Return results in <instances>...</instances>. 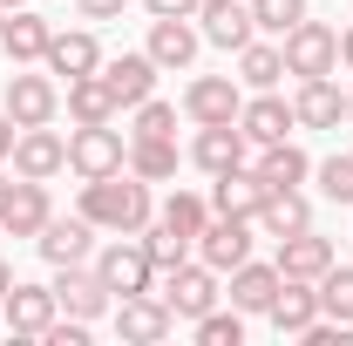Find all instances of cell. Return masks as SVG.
<instances>
[{"label":"cell","mask_w":353,"mask_h":346,"mask_svg":"<svg viewBox=\"0 0 353 346\" xmlns=\"http://www.w3.org/2000/svg\"><path fill=\"white\" fill-rule=\"evenodd\" d=\"M75 211H82L95 231H109V238H136V231L157 217V204H150V183L136 170H116V176L82 183V204H75Z\"/></svg>","instance_id":"1"},{"label":"cell","mask_w":353,"mask_h":346,"mask_svg":"<svg viewBox=\"0 0 353 346\" xmlns=\"http://www.w3.org/2000/svg\"><path fill=\"white\" fill-rule=\"evenodd\" d=\"M68 170L82 176V183L130 170V143H123V130H116V123H75V130H68Z\"/></svg>","instance_id":"2"},{"label":"cell","mask_w":353,"mask_h":346,"mask_svg":"<svg viewBox=\"0 0 353 346\" xmlns=\"http://www.w3.org/2000/svg\"><path fill=\"white\" fill-rule=\"evenodd\" d=\"M157 299L170 305V319H204L211 305H218V272L204 258H183V265H170V272H157Z\"/></svg>","instance_id":"3"},{"label":"cell","mask_w":353,"mask_h":346,"mask_svg":"<svg viewBox=\"0 0 353 346\" xmlns=\"http://www.w3.org/2000/svg\"><path fill=\"white\" fill-rule=\"evenodd\" d=\"M279 48H285V75H340V28H326V21H299L292 34H279Z\"/></svg>","instance_id":"4"},{"label":"cell","mask_w":353,"mask_h":346,"mask_svg":"<svg viewBox=\"0 0 353 346\" xmlns=\"http://www.w3.org/2000/svg\"><path fill=\"white\" fill-rule=\"evenodd\" d=\"M95 278H102L116 299L157 292V265H150V252H143V238H109V245L95 252Z\"/></svg>","instance_id":"5"},{"label":"cell","mask_w":353,"mask_h":346,"mask_svg":"<svg viewBox=\"0 0 353 346\" xmlns=\"http://www.w3.org/2000/svg\"><path fill=\"white\" fill-rule=\"evenodd\" d=\"M0 109L14 116V130L54 123V116H61V82H54V75H28V68H14V75H7V95H0Z\"/></svg>","instance_id":"6"},{"label":"cell","mask_w":353,"mask_h":346,"mask_svg":"<svg viewBox=\"0 0 353 346\" xmlns=\"http://www.w3.org/2000/svg\"><path fill=\"white\" fill-rule=\"evenodd\" d=\"M54 305L68 312V319H102V312H116V292L95 278V265H54Z\"/></svg>","instance_id":"7"},{"label":"cell","mask_w":353,"mask_h":346,"mask_svg":"<svg viewBox=\"0 0 353 346\" xmlns=\"http://www.w3.org/2000/svg\"><path fill=\"white\" fill-rule=\"evenodd\" d=\"M252 231H259V217H218V211H211V224L197 231V258L224 278L231 265L252 258Z\"/></svg>","instance_id":"8"},{"label":"cell","mask_w":353,"mask_h":346,"mask_svg":"<svg viewBox=\"0 0 353 346\" xmlns=\"http://www.w3.org/2000/svg\"><path fill=\"white\" fill-rule=\"evenodd\" d=\"M68 170V136L34 123V130L14 136V176H34V183H54V176Z\"/></svg>","instance_id":"9"},{"label":"cell","mask_w":353,"mask_h":346,"mask_svg":"<svg viewBox=\"0 0 353 346\" xmlns=\"http://www.w3.org/2000/svg\"><path fill=\"white\" fill-rule=\"evenodd\" d=\"M0 312H7V333L14 340H41L48 326L61 319V305H54V285H7V299H0Z\"/></svg>","instance_id":"10"},{"label":"cell","mask_w":353,"mask_h":346,"mask_svg":"<svg viewBox=\"0 0 353 346\" xmlns=\"http://www.w3.org/2000/svg\"><path fill=\"white\" fill-rule=\"evenodd\" d=\"M265 319H272L279 340H306V326L319 319V285H312V278H279V292H272V305H265Z\"/></svg>","instance_id":"11"},{"label":"cell","mask_w":353,"mask_h":346,"mask_svg":"<svg viewBox=\"0 0 353 346\" xmlns=\"http://www.w3.org/2000/svg\"><path fill=\"white\" fill-rule=\"evenodd\" d=\"M238 130H245L252 150H265V143H285V136L299 130V116H292V102H285L279 88H259V95L238 109Z\"/></svg>","instance_id":"12"},{"label":"cell","mask_w":353,"mask_h":346,"mask_svg":"<svg viewBox=\"0 0 353 346\" xmlns=\"http://www.w3.org/2000/svg\"><path fill=\"white\" fill-rule=\"evenodd\" d=\"M238 109H245L238 75H197V82L183 88V116L190 123H238Z\"/></svg>","instance_id":"13"},{"label":"cell","mask_w":353,"mask_h":346,"mask_svg":"<svg viewBox=\"0 0 353 346\" xmlns=\"http://www.w3.org/2000/svg\"><path fill=\"white\" fill-rule=\"evenodd\" d=\"M292 116H299V130H340L347 123V88L333 75H306L292 88Z\"/></svg>","instance_id":"14"},{"label":"cell","mask_w":353,"mask_h":346,"mask_svg":"<svg viewBox=\"0 0 353 346\" xmlns=\"http://www.w3.org/2000/svg\"><path fill=\"white\" fill-rule=\"evenodd\" d=\"M197 48H204V28H190V14H157L150 21V61L157 68H190L197 61Z\"/></svg>","instance_id":"15"},{"label":"cell","mask_w":353,"mask_h":346,"mask_svg":"<svg viewBox=\"0 0 353 346\" xmlns=\"http://www.w3.org/2000/svg\"><path fill=\"white\" fill-rule=\"evenodd\" d=\"M170 305L157 299V292H130V299H116V333L130 346H157V340H170Z\"/></svg>","instance_id":"16"},{"label":"cell","mask_w":353,"mask_h":346,"mask_svg":"<svg viewBox=\"0 0 353 346\" xmlns=\"http://www.w3.org/2000/svg\"><path fill=\"white\" fill-rule=\"evenodd\" d=\"M34 252H41L48 265H88V252H95V224H88L82 211L75 217H48L41 224V238H34Z\"/></svg>","instance_id":"17"},{"label":"cell","mask_w":353,"mask_h":346,"mask_svg":"<svg viewBox=\"0 0 353 346\" xmlns=\"http://www.w3.org/2000/svg\"><path fill=\"white\" fill-rule=\"evenodd\" d=\"M54 41V21L34 14V7H7V28H0V48H7V61L14 68H34Z\"/></svg>","instance_id":"18"},{"label":"cell","mask_w":353,"mask_h":346,"mask_svg":"<svg viewBox=\"0 0 353 346\" xmlns=\"http://www.w3.org/2000/svg\"><path fill=\"white\" fill-rule=\"evenodd\" d=\"M245 150H252V143H245V130H238V123H197L190 163H197L204 176H224V170H238V163H245Z\"/></svg>","instance_id":"19"},{"label":"cell","mask_w":353,"mask_h":346,"mask_svg":"<svg viewBox=\"0 0 353 346\" xmlns=\"http://www.w3.org/2000/svg\"><path fill=\"white\" fill-rule=\"evenodd\" d=\"M95 75H102V88L116 95V109H136V102L157 95V61H150V54H116V61H102Z\"/></svg>","instance_id":"20"},{"label":"cell","mask_w":353,"mask_h":346,"mask_svg":"<svg viewBox=\"0 0 353 346\" xmlns=\"http://www.w3.org/2000/svg\"><path fill=\"white\" fill-rule=\"evenodd\" d=\"M340 258V245L333 238H319V231H292V238H279V278H312L319 285V272Z\"/></svg>","instance_id":"21"},{"label":"cell","mask_w":353,"mask_h":346,"mask_svg":"<svg viewBox=\"0 0 353 346\" xmlns=\"http://www.w3.org/2000/svg\"><path fill=\"white\" fill-rule=\"evenodd\" d=\"M41 68L48 75H68V82H82V75H95L102 68V41L88 34V28H54V41H48V54H41Z\"/></svg>","instance_id":"22"},{"label":"cell","mask_w":353,"mask_h":346,"mask_svg":"<svg viewBox=\"0 0 353 346\" xmlns=\"http://www.w3.org/2000/svg\"><path fill=\"white\" fill-rule=\"evenodd\" d=\"M197 21H204V41H211V48H231V54L259 34L252 0H204V7H197Z\"/></svg>","instance_id":"23"},{"label":"cell","mask_w":353,"mask_h":346,"mask_svg":"<svg viewBox=\"0 0 353 346\" xmlns=\"http://www.w3.org/2000/svg\"><path fill=\"white\" fill-rule=\"evenodd\" d=\"M48 217H54V197H48V183L21 176V183H14V197H7V211H0V231H7V238H41Z\"/></svg>","instance_id":"24"},{"label":"cell","mask_w":353,"mask_h":346,"mask_svg":"<svg viewBox=\"0 0 353 346\" xmlns=\"http://www.w3.org/2000/svg\"><path fill=\"white\" fill-rule=\"evenodd\" d=\"M259 204H265V176L259 170H224V176H211V211L218 217H259Z\"/></svg>","instance_id":"25"},{"label":"cell","mask_w":353,"mask_h":346,"mask_svg":"<svg viewBox=\"0 0 353 346\" xmlns=\"http://www.w3.org/2000/svg\"><path fill=\"white\" fill-rule=\"evenodd\" d=\"M252 170L265 176V190H299V183L312 176V156L299 150V143H292V136H285V143H265Z\"/></svg>","instance_id":"26"},{"label":"cell","mask_w":353,"mask_h":346,"mask_svg":"<svg viewBox=\"0 0 353 346\" xmlns=\"http://www.w3.org/2000/svg\"><path fill=\"white\" fill-rule=\"evenodd\" d=\"M272 292H279V265H259V258H245V265H231V305L252 319V312H265L272 305Z\"/></svg>","instance_id":"27"},{"label":"cell","mask_w":353,"mask_h":346,"mask_svg":"<svg viewBox=\"0 0 353 346\" xmlns=\"http://www.w3.org/2000/svg\"><path fill=\"white\" fill-rule=\"evenodd\" d=\"M259 231H265V238L312 231V204L299 197V190H265V204H259Z\"/></svg>","instance_id":"28"},{"label":"cell","mask_w":353,"mask_h":346,"mask_svg":"<svg viewBox=\"0 0 353 346\" xmlns=\"http://www.w3.org/2000/svg\"><path fill=\"white\" fill-rule=\"evenodd\" d=\"M176 163H183L176 136H130V170L143 176V183H170Z\"/></svg>","instance_id":"29"},{"label":"cell","mask_w":353,"mask_h":346,"mask_svg":"<svg viewBox=\"0 0 353 346\" xmlns=\"http://www.w3.org/2000/svg\"><path fill=\"white\" fill-rule=\"evenodd\" d=\"M238 82H245V88H279V82H285V48L252 34V41L238 48Z\"/></svg>","instance_id":"30"},{"label":"cell","mask_w":353,"mask_h":346,"mask_svg":"<svg viewBox=\"0 0 353 346\" xmlns=\"http://www.w3.org/2000/svg\"><path fill=\"white\" fill-rule=\"evenodd\" d=\"M136 238H143V252H150V265H157V272H170V265H183V258H197V245H190V238H183V231H170V224H163V217H150V224H143V231H136Z\"/></svg>","instance_id":"31"},{"label":"cell","mask_w":353,"mask_h":346,"mask_svg":"<svg viewBox=\"0 0 353 346\" xmlns=\"http://www.w3.org/2000/svg\"><path fill=\"white\" fill-rule=\"evenodd\" d=\"M68 116L75 123H116V95L102 88V75H82V82H68Z\"/></svg>","instance_id":"32"},{"label":"cell","mask_w":353,"mask_h":346,"mask_svg":"<svg viewBox=\"0 0 353 346\" xmlns=\"http://www.w3.org/2000/svg\"><path fill=\"white\" fill-rule=\"evenodd\" d=\"M163 224H170V231H183V238H190V245H197V231H204V224H211V197H197V190H170V197H163Z\"/></svg>","instance_id":"33"},{"label":"cell","mask_w":353,"mask_h":346,"mask_svg":"<svg viewBox=\"0 0 353 346\" xmlns=\"http://www.w3.org/2000/svg\"><path fill=\"white\" fill-rule=\"evenodd\" d=\"M319 312L326 319H340V326H353V265H326L319 272Z\"/></svg>","instance_id":"34"},{"label":"cell","mask_w":353,"mask_h":346,"mask_svg":"<svg viewBox=\"0 0 353 346\" xmlns=\"http://www.w3.org/2000/svg\"><path fill=\"white\" fill-rule=\"evenodd\" d=\"M312 176H319V197H326V204H347V211H353V156H347V150L319 156Z\"/></svg>","instance_id":"35"},{"label":"cell","mask_w":353,"mask_h":346,"mask_svg":"<svg viewBox=\"0 0 353 346\" xmlns=\"http://www.w3.org/2000/svg\"><path fill=\"white\" fill-rule=\"evenodd\" d=\"M306 14H312L306 0H252V21H259V34H292Z\"/></svg>","instance_id":"36"},{"label":"cell","mask_w":353,"mask_h":346,"mask_svg":"<svg viewBox=\"0 0 353 346\" xmlns=\"http://www.w3.org/2000/svg\"><path fill=\"white\" fill-rule=\"evenodd\" d=\"M197 346H245V312H238V305H231V312L211 305V312L197 319Z\"/></svg>","instance_id":"37"},{"label":"cell","mask_w":353,"mask_h":346,"mask_svg":"<svg viewBox=\"0 0 353 346\" xmlns=\"http://www.w3.org/2000/svg\"><path fill=\"white\" fill-rule=\"evenodd\" d=\"M130 136H176V102H136V130Z\"/></svg>","instance_id":"38"},{"label":"cell","mask_w":353,"mask_h":346,"mask_svg":"<svg viewBox=\"0 0 353 346\" xmlns=\"http://www.w3.org/2000/svg\"><path fill=\"white\" fill-rule=\"evenodd\" d=\"M82 21H123V0H75Z\"/></svg>","instance_id":"39"},{"label":"cell","mask_w":353,"mask_h":346,"mask_svg":"<svg viewBox=\"0 0 353 346\" xmlns=\"http://www.w3.org/2000/svg\"><path fill=\"white\" fill-rule=\"evenodd\" d=\"M143 7H150V14H190V21H197L204 0H143Z\"/></svg>","instance_id":"40"},{"label":"cell","mask_w":353,"mask_h":346,"mask_svg":"<svg viewBox=\"0 0 353 346\" xmlns=\"http://www.w3.org/2000/svg\"><path fill=\"white\" fill-rule=\"evenodd\" d=\"M14 136H21V130H14V116H7V109H0V163H7V156H14Z\"/></svg>","instance_id":"41"},{"label":"cell","mask_w":353,"mask_h":346,"mask_svg":"<svg viewBox=\"0 0 353 346\" xmlns=\"http://www.w3.org/2000/svg\"><path fill=\"white\" fill-rule=\"evenodd\" d=\"M340 61H347V68H353V28H347V34H340Z\"/></svg>","instance_id":"42"},{"label":"cell","mask_w":353,"mask_h":346,"mask_svg":"<svg viewBox=\"0 0 353 346\" xmlns=\"http://www.w3.org/2000/svg\"><path fill=\"white\" fill-rule=\"evenodd\" d=\"M7 197H14V176L0 170V211H7Z\"/></svg>","instance_id":"43"},{"label":"cell","mask_w":353,"mask_h":346,"mask_svg":"<svg viewBox=\"0 0 353 346\" xmlns=\"http://www.w3.org/2000/svg\"><path fill=\"white\" fill-rule=\"evenodd\" d=\"M7 285H14V272H7V258H0V299H7Z\"/></svg>","instance_id":"44"},{"label":"cell","mask_w":353,"mask_h":346,"mask_svg":"<svg viewBox=\"0 0 353 346\" xmlns=\"http://www.w3.org/2000/svg\"><path fill=\"white\" fill-rule=\"evenodd\" d=\"M347 123H353V88H347Z\"/></svg>","instance_id":"45"},{"label":"cell","mask_w":353,"mask_h":346,"mask_svg":"<svg viewBox=\"0 0 353 346\" xmlns=\"http://www.w3.org/2000/svg\"><path fill=\"white\" fill-rule=\"evenodd\" d=\"M0 7H28V0H0Z\"/></svg>","instance_id":"46"},{"label":"cell","mask_w":353,"mask_h":346,"mask_svg":"<svg viewBox=\"0 0 353 346\" xmlns=\"http://www.w3.org/2000/svg\"><path fill=\"white\" fill-rule=\"evenodd\" d=\"M0 28H7V7H0Z\"/></svg>","instance_id":"47"},{"label":"cell","mask_w":353,"mask_h":346,"mask_svg":"<svg viewBox=\"0 0 353 346\" xmlns=\"http://www.w3.org/2000/svg\"><path fill=\"white\" fill-rule=\"evenodd\" d=\"M0 238H7V231H0Z\"/></svg>","instance_id":"48"}]
</instances>
